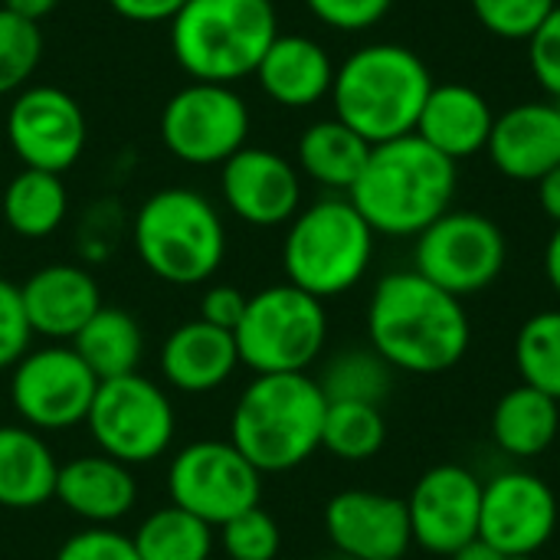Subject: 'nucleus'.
<instances>
[{
    "label": "nucleus",
    "instance_id": "nucleus-1",
    "mask_svg": "<svg viewBox=\"0 0 560 560\" xmlns=\"http://www.w3.org/2000/svg\"><path fill=\"white\" fill-rule=\"evenodd\" d=\"M368 338L394 371L443 374L466 358L472 325L463 299L433 285L417 269H404L374 285Z\"/></svg>",
    "mask_w": 560,
    "mask_h": 560
},
{
    "label": "nucleus",
    "instance_id": "nucleus-2",
    "mask_svg": "<svg viewBox=\"0 0 560 560\" xmlns=\"http://www.w3.org/2000/svg\"><path fill=\"white\" fill-rule=\"evenodd\" d=\"M456 161L420 135L371 148V158L348 190V200L381 236H420L456 197Z\"/></svg>",
    "mask_w": 560,
    "mask_h": 560
},
{
    "label": "nucleus",
    "instance_id": "nucleus-3",
    "mask_svg": "<svg viewBox=\"0 0 560 560\" xmlns=\"http://www.w3.org/2000/svg\"><path fill=\"white\" fill-rule=\"evenodd\" d=\"M433 75L427 62L400 43H371L354 49L331 85L335 118L354 128L364 141L384 144L417 131Z\"/></svg>",
    "mask_w": 560,
    "mask_h": 560
},
{
    "label": "nucleus",
    "instance_id": "nucleus-4",
    "mask_svg": "<svg viewBox=\"0 0 560 560\" xmlns=\"http://www.w3.org/2000/svg\"><path fill=\"white\" fill-rule=\"evenodd\" d=\"M328 400L308 374H256L240 394L230 443L266 476L289 472L322 450Z\"/></svg>",
    "mask_w": 560,
    "mask_h": 560
},
{
    "label": "nucleus",
    "instance_id": "nucleus-5",
    "mask_svg": "<svg viewBox=\"0 0 560 560\" xmlns=\"http://www.w3.org/2000/svg\"><path fill=\"white\" fill-rule=\"evenodd\" d=\"M276 36L272 0H187L171 20V52L194 82L233 85L256 75Z\"/></svg>",
    "mask_w": 560,
    "mask_h": 560
},
{
    "label": "nucleus",
    "instance_id": "nucleus-6",
    "mask_svg": "<svg viewBox=\"0 0 560 560\" xmlns=\"http://www.w3.org/2000/svg\"><path fill=\"white\" fill-rule=\"evenodd\" d=\"M131 240L144 269L171 285L207 282L226 256V230L217 207L187 187L151 194L135 213Z\"/></svg>",
    "mask_w": 560,
    "mask_h": 560
},
{
    "label": "nucleus",
    "instance_id": "nucleus-7",
    "mask_svg": "<svg viewBox=\"0 0 560 560\" xmlns=\"http://www.w3.org/2000/svg\"><path fill=\"white\" fill-rule=\"evenodd\" d=\"M374 230L348 197H325L289 220L282 269L289 282L315 299L351 292L374 256Z\"/></svg>",
    "mask_w": 560,
    "mask_h": 560
},
{
    "label": "nucleus",
    "instance_id": "nucleus-8",
    "mask_svg": "<svg viewBox=\"0 0 560 560\" xmlns=\"http://www.w3.org/2000/svg\"><path fill=\"white\" fill-rule=\"evenodd\" d=\"M240 364L256 374H308L328 341L325 302L292 282L249 295L233 331Z\"/></svg>",
    "mask_w": 560,
    "mask_h": 560
},
{
    "label": "nucleus",
    "instance_id": "nucleus-9",
    "mask_svg": "<svg viewBox=\"0 0 560 560\" xmlns=\"http://www.w3.org/2000/svg\"><path fill=\"white\" fill-rule=\"evenodd\" d=\"M85 427L105 456L125 466H144L167 453L177 417L167 394L151 377L135 371L98 381Z\"/></svg>",
    "mask_w": 560,
    "mask_h": 560
},
{
    "label": "nucleus",
    "instance_id": "nucleus-10",
    "mask_svg": "<svg viewBox=\"0 0 560 560\" xmlns=\"http://www.w3.org/2000/svg\"><path fill=\"white\" fill-rule=\"evenodd\" d=\"M171 505L220 528L262 499V472L230 440H197L167 469Z\"/></svg>",
    "mask_w": 560,
    "mask_h": 560
},
{
    "label": "nucleus",
    "instance_id": "nucleus-11",
    "mask_svg": "<svg viewBox=\"0 0 560 560\" xmlns=\"http://www.w3.org/2000/svg\"><path fill=\"white\" fill-rule=\"evenodd\" d=\"M505 259V233L495 220L472 210H446L417 236L413 249V269L456 299L489 289L502 276Z\"/></svg>",
    "mask_w": 560,
    "mask_h": 560
},
{
    "label": "nucleus",
    "instance_id": "nucleus-12",
    "mask_svg": "<svg viewBox=\"0 0 560 560\" xmlns=\"http://www.w3.org/2000/svg\"><path fill=\"white\" fill-rule=\"evenodd\" d=\"M249 138V108L233 85L194 82L177 89L161 112L164 148L194 167L230 161Z\"/></svg>",
    "mask_w": 560,
    "mask_h": 560
},
{
    "label": "nucleus",
    "instance_id": "nucleus-13",
    "mask_svg": "<svg viewBox=\"0 0 560 560\" xmlns=\"http://www.w3.org/2000/svg\"><path fill=\"white\" fill-rule=\"evenodd\" d=\"M98 377L72 351V345H49L26 351L13 364L10 404L30 430H72L85 423L95 400Z\"/></svg>",
    "mask_w": 560,
    "mask_h": 560
},
{
    "label": "nucleus",
    "instance_id": "nucleus-14",
    "mask_svg": "<svg viewBox=\"0 0 560 560\" xmlns=\"http://www.w3.org/2000/svg\"><path fill=\"white\" fill-rule=\"evenodd\" d=\"M85 115L79 102L56 85H26L7 112V141L23 167L66 174L85 151Z\"/></svg>",
    "mask_w": 560,
    "mask_h": 560
},
{
    "label": "nucleus",
    "instance_id": "nucleus-15",
    "mask_svg": "<svg viewBox=\"0 0 560 560\" xmlns=\"http://www.w3.org/2000/svg\"><path fill=\"white\" fill-rule=\"evenodd\" d=\"M555 489L525 469H509L482 482L479 538L509 555L535 558L558 532Z\"/></svg>",
    "mask_w": 560,
    "mask_h": 560
},
{
    "label": "nucleus",
    "instance_id": "nucleus-16",
    "mask_svg": "<svg viewBox=\"0 0 560 560\" xmlns=\"http://www.w3.org/2000/svg\"><path fill=\"white\" fill-rule=\"evenodd\" d=\"M407 502L410 535L430 555L453 558L479 538L482 482L466 466H433L427 469Z\"/></svg>",
    "mask_w": 560,
    "mask_h": 560
},
{
    "label": "nucleus",
    "instance_id": "nucleus-17",
    "mask_svg": "<svg viewBox=\"0 0 560 560\" xmlns=\"http://www.w3.org/2000/svg\"><path fill=\"white\" fill-rule=\"evenodd\" d=\"M325 532L338 555L354 560H404L413 545L407 502L368 489L338 492L325 505Z\"/></svg>",
    "mask_w": 560,
    "mask_h": 560
},
{
    "label": "nucleus",
    "instance_id": "nucleus-18",
    "mask_svg": "<svg viewBox=\"0 0 560 560\" xmlns=\"http://www.w3.org/2000/svg\"><path fill=\"white\" fill-rule=\"evenodd\" d=\"M223 203L249 226H282L299 213V171L269 148H240L220 171Z\"/></svg>",
    "mask_w": 560,
    "mask_h": 560
},
{
    "label": "nucleus",
    "instance_id": "nucleus-19",
    "mask_svg": "<svg viewBox=\"0 0 560 560\" xmlns=\"http://www.w3.org/2000/svg\"><path fill=\"white\" fill-rule=\"evenodd\" d=\"M492 164L509 180L538 184L560 164V105L522 102L502 112L486 144Z\"/></svg>",
    "mask_w": 560,
    "mask_h": 560
},
{
    "label": "nucleus",
    "instance_id": "nucleus-20",
    "mask_svg": "<svg viewBox=\"0 0 560 560\" xmlns=\"http://www.w3.org/2000/svg\"><path fill=\"white\" fill-rule=\"evenodd\" d=\"M20 299L33 335L52 341H72L85 328V322L102 308L95 276L72 262H52L36 269L20 285Z\"/></svg>",
    "mask_w": 560,
    "mask_h": 560
},
{
    "label": "nucleus",
    "instance_id": "nucleus-21",
    "mask_svg": "<svg viewBox=\"0 0 560 560\" xmlns=\"http://www.w3.org/2000/svg\"><path fill=\"white\" fill-rule=\"evenodd\" d=\"M56 499L62 509L92 528H108L121 522L135 502H138V482L131 466L98 453V456H79L59 466L56 479Z\"/></svg>",
    "mask_w": 560,
    "mask_h": 560
},
{
    "label": "nucleus",
    "instance_id": "nucleus-22",
    "mask_svg": "<svg viewBox=\"0 0 560 560\" xmlns=\"http://www.w3.org/2000/svg\"><path fill=\"white\" fill-rule=\"evenodd\" d=\"M492 125L495 115L482 92H476L472 85L446 82V85H433V92L427 95L413 135H420L427 144H433L440 154L459 164L486 151Z\"/></svg>",
    "mask_w": 560,
    "mask_h": 560
},
{
    "label": "nucleus",
    "instance_id": "nucleus-23",
    "mask_svg": "<svg viewBox=\"0 0 560 560\" xmlns=\"http://www.w3.org/2000/svg\"><path fill=\"white\" fill-rule=\"evenodd\" d=\"M240 364L233 331L213 328L203 318L177 325L161 348V374L184 394H210L223 387Z\"/></svg>",
    "mask_w": 560,
    "mask_h": 560
},
{
    "label": "nucleus",
    "instance_id": "nucleus-24",
    "mask_svg": "<svg viewBox=\"0 0 560 560\" xmlns=\"http://www.w3.org/2000/svg\"><path fill=\"white\" fill-rule=\"evenodd\" d=\"M256 79L276 105L308 108V105L322 102L325 95H331L335 62L322 43L289 33V36L272 39V46L266 49V56L256 69Z\"/></svg>",
    "mask_w": 560,
    "mask_h": 560
},
{
    "label": "nucleus",
    "instance_id": "nucleus-25",
    "mask_svg": "<svg viewBox=\"0 0 560 560\" xmlns=\"http://www.w3.org/2000/svg\"><path fill=\"white\" fill-rule=\"evenodd\" d=\"M59 463L30 427H0V509L30 512L56 499Z\"/></svg>",
    "mask_w": 560,
    "mask_h": 560
},
{
    "label": "nucleus",
    "instance_id": "nucleus-26",
    "mask_svg": "<svg viewBox=\"0 0 560 560\" xmlns=\"http://www.w3.org/2000/svg\"><path fill=\"white\" fill-rule=\"evenodd\" d=\"M560 400L518 384L505 390L492 410V440L505 456L535 459L558 440Z\"/></svg>",
    "mask_w": 560,
    "mask_h": 560
},
{
    "label": "nucleus",
    "instance_id": "nucleus-27",
    "mask_svg": "<svg viewBox=\"0 0 560 560\" xmlns=\"http://www.w3.org/2000/svg\"><path fill=\"white\" fill-rule=\"evenodd\" d=\"M371 148L374 144L364 141L341 118H322L308 125L299 138V164L315 184L348 194L354 180L361 177L371 158Z\"/></svg>",
    "mask_w": 560,
    "mask_h": 560
},
{
    "label": "nucleus",
    "instance_id": "nucleus-28",
    "mask_svg": "<svg viewBox=\"0 0 560 560\" xmlns=\"http://www.w3.org/2000/svg\"><path fill=\"white\" fill-rule=\"evenodd\" d=\"M72 351L98 381H112L138 371L144 358V335L135 315H128L125 308L102 305L72 338Z\"/></svg>",
    "mask_w": 560,
    "mask_h": 560
},
{
    "label": "nucleus",
    "instance_id": "nucleus-29",
    "mask_svg": "<svg viewBox=\"0 0 560 560\" xmlns=\"http://www.w3.org/2000/svg\"><path fill=\"white\" fill-rule=\"evenodd\" d=\"M69 194L59 174L23 167L3 190V220L23 240H43L66 220Z\"/></svg>",
    "mask_w": 560,
    "mask_h": 560
},
{
    "label": "nucleus",
    "instance_id": "nucleus-30",
    "mask_svg": "<svg viewBox=\"0 0 560 560\" xmlns=\"http://www.w3.org/2000/svg\"><path fill=\"white\" fill-rule=\"evenodd\" d=\"M131 541L141 560H210L213 555V528L177 505L151 512Z\"/></svg>",
    "mask_w": 560,
    "mask_h": 560
},
{
    "label": "nucleus",
    "instance_id": "nucleus-31",
    "mask_svg": "<svg viewBox=\"0 0 560 560\" xmlns=\"http://www.w3.org/2000/svg\"><path fill=\"white\" fill-rule=\"evenodd\" d=\"M394 384V368L374 351V348H348L335 354L322 377L318 387L328 404H374L390 394Z\"/></svg>",
    "mask_w": 560,
    "mask_h": 560
},
{
    "label": "nucleus",
    "instance_id": "nucleus-32",
    "mask_svg": "<svg viewBox=\"0 0 560 560\" xmlns=\"http://www.w3.org/2000/svg\"><path fill=\"white\" fill-rule=\"evenodd\" d=\"M387 443V420L374 404H328L322 450L341 463H368Z\"/></svg>",
    "mask_w": 560,
    "mask_h": 560
},
{
    "label": "nucleus",
    "instance_id": "nucleus-33",
    "mask_svg": "<svg viewBox=\"0 0 560 560\" xmlns=\"http://www.w3.org/2000/svg\"><path fill=\"white\" fill-rule=\"evenodd\" d=\"M515 368L522 384L560 400V308L535 312L515 335Z\"/></svg>",
    "mask_w": 560,
    "mask_h": 560
},
{
    "label": "nucleus",
    "instance_id": "nucleus-34",
    "mask_svg": "<svg viewBox=\"0 0 560 560\" xmlns=\"http://www.w3.org/2000/svg\"><path fill=\"white\" fill-rule=\"evenodd\" d=\"M43 56L39 23L23 20L0 7V95H16L26 89Z\"/></svg>",
    "mask_w": 560,
    "mask_h": 560
},
{
    "label": "nucleus",
    "instance_id": "nucleus-35",
    "mask_svg": "<svg viewBox=\"0 0 560 560\" xmlns=\"http://www.w3.org/2000/svg\"><path fill=\"white\" fill-rule=\"evenodd\" d=\"M220 545L230 560H276L282 548V532L276 518L256 505L220 525Z\"/></svg>",
    "mask_w": 560,
    "mask_h": 560
},
{
    "label": "nucleus",
    "instance_id": "nucleus-36",
    "mask_svg": "<svg viewBox=\"0 0 560 560\" xmlns=\"http://www.w3.org/2000/svg\"><path fill=\"white\" fill-rule=\"evenodd\" d=\"M476 20L499 39H532L558 0H469Z\"/></svg>",
    "mask_w": 560,
    "mask_h": 560
},
{
    "label": "nucleus",
    "instance_id": "nucleus-37",
    "mask_svg": "<svg viewBox=\"0 0 560 560\" xmlns=\"http://www.w3.org/2000/svg\"><path fill=\"white\" fill-rule=\"evenodd\" d=\"M33 328L23 312L20 285L0 279V371L13 368L30 351Z\"/></svg>",
    "mask_w": 560,
    "mask_h": 560
},
{
    "label": "nucleus",
    "instance_id": "nucleus-38",
    "mask_svg": "<svg viewBox=\"0 0 560 560\" xmlns=\"http://www.w3.org/2000/svg\"><path fill=\"white\" fill-rule=\"evenodd\" d=\"M56 560H141L135 551L131 535L115 528H85L62 541Z\"/></svg>",
    "mask_w": 560,
    "mask_h": 560
},
{
    "label": "nucleus",
    "instance_id": "nucleus-39",
    "mask_svg": "<svg viewBox=\"0 0 560 560\" xmlns=\"http://www.w3.org/2000/svg\"><path fill=\"white\" fill-rule=\"evenodd\" d=\"M528 62H532L538 85L555 102H560V3L538 26V33L528 39Z\"/></svg>",
    "mask_w": 560,
    "mask_h": 560
},
{
    "label": "nucleus",
    "instance_id": "nucleus-40",
    "mask_svg": "<svg viewBox=\"0 0 560 560\" xmlns=\"http://www.w3.org/2000/svg\"><path fill=\"white\" fill-rule=\"evenodd\" d=\"M394 0H305V7L328 23L331 30L341 33H358V30H371L374 23H381L387 16Z\"/></svg>",
    "mask_w": 560,
    "mask_h": 560
},
{
    "label": "nucleus",
    "instance_id": "nucleus-41",
    "mask_svg": "<svg viewBox=\"0 0 560 560\" xmlns=\"http://www.w3.org/2000/svg\"><path fill=\"white\" fill-rule=\"evenodd\" d=\"M246 302H249V295H243L233 285H210L200 299V318L213 328L236 331V325L243 322Z\"/></svg>",
    "mask_w": 560,
    "mask_h": 560
},
{
    "label": "nucleus",
    "instance_id": "nucleus-42",
    "mask_svg": "<svg viewBox=\"0 0 560 560\" xmlns=\"http://www.w3.org/2000/svg\"><path fill=\"white\" fill-rule=\"evenodd\" d=\"M187 0H108V7L131 23H171Z\"/></svg>",
    "mask_w": 560,
    "mask_h": 560
},
{
    "label": "nucleus",
    "instance_id": "nucleus-43",
    "mask_svg": "<svg viewBox=\"0 0 560 560\" xmlns=\"http://www.w3.org/2000/svg\"><path fill=\"white\" fill-rule=\"evenodd\" d=\"M538 200H541L545 213L560 226V164L538 180Z\"/></svg>",
    "mask_w": 560,
    "mask_h": 560
},
{
    "label": "nucleus",
    "instance_id": "nucleus-44",
    "mask_svg": "<svg viewBox=\"0 0 560 560\" xmlns=\"http://www.w3.org/2000/svg\"><path fill=\"white\" fill-rule=\"evenodd\" d=\"M0 7L10 10V13H16V16H23V20L39 23L43 16H49L59 7V0H3Z\"/></svg>",
    "mask_w": 560,
    "mask_h": 560
},
{
    "label": "nucleus",
    "instance_id": "nucleus-45",
    "mask_svg": "<svg viewBox=\"0 0 560 560\" xmlns=\"http://www.w3.org/2000/svg\"><path fill=\"white\" fill-rule=\"evenodd\" d=\"M450 560H535V558H522V555H509L495 545H486L482 538H476L472 545H466L463 551H456Z\"/></svg>",
    "mask_w": 560,
    "mask_h": 560
},
{
    "label": "nucleus",
    "instance_id": "nucleus-46",
    "mask_svg": "<svg viewBox=\"0 0 560 560\" xmlns=\"http://www.w3.org/2000/svg\"><path fill=\"white\" fill-rule=\"evenodd\" d=\"M545 276H548L551 289L560 295V226L551 233V240L545 246Z\"/></svg>",
    "mask_w": 560,
    "mask_h": 560
},
{
    "label": "nucleus",
    "instance_id": "nucleus-47",
    "mask_svg": "<svg viewBox=\"0 0 560 560\" xmlns=\"http://www.w3.org/2000/svg\"><path fill=\"white\" fill-rule=\"evenodd\" d=\"M325 560H354V558H348V555H338V551H335L331 558H325Z\"/></svg>",
    "mask_w": 560,
    "mask_h": 560
},
{
    "label": "nucleus",
    "instance_id": "nucleus-48",
    "mask_svg": "<svg viewBox=\"0 0 560 560\" xmlns=\"http://www.w3.org/2000/svg\"><path fill=\"white\" fill-rule=\"evenodd\" d=\"M558 440H560V427H558Z\"/></svg>",
    "mask_w": 560,
    "mask_h": 560
},
{
    "label": "nucleus",
    "instance_id": "nucleus-49",
    "mask_svg": "<svg viewBox=\"0 0 560 560\" xmlns=\"http://www.w3.org/2000/svg\"><path fill=\"white\" fill-rule=\"evenodd\" d=\"M558 105H560V102H558Z\"/></svg>",
    "mask_w": 560,
    "mask_h": 560
}]
</instances>
